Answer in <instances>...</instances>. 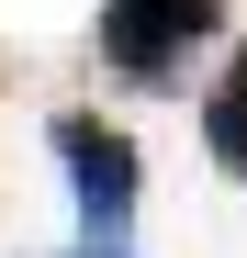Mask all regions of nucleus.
<instances>
[{"mask_svg": "<svg viewBox=\"0 0 247 258\" xmlns=\"http://www.w3.org/2000/svg\"><path fill=\"white\" fill-rule=\"evenodd\" d=\"M79 258H135V247H79Z\"/></svg>", "mask_w": 247, "mask_h": 258, "instance_id": "obj_4", "label": "nucleus"}, {"mask_svg": "<svg viewBox=\"0 0 247 258\" xmlns=\"http://www.w3.org/2000/svg\"><path fill=\"white\" fill-rule=\"evenodd\" d=\"M45 146H56V168H68V202H79V225H90V247H124V236H135V191H146L135 135L101 123V112H56Z\"/></svg>", "mask_w": 247, "mask_h": 258, "instance_id": "obj_1", "label": "nucleus"}, {"mask_svg": "<svg viewBox=\"0 0 247 258\" xmlns=\"http://www.w3.org/2000/svg\"><path fill=\"white\" fill-rule=\"evenodd\" d=\"M202 34H225V0H101V68L124 90H180Z\"/></svg>", "mask_w": 247, "mask_h": 258, "instance_id": "obj_2", "label": "nucleus"}, {"mask_svg": "<svg viewBox=\"0 0 247 258\" xmlns=\"http://www.w3.org/2000/svg\"><path fill=\"white\" fill-rule=\"evenodd\" d=\"M202 146H214L225 180H247V45L225 56V79L202 90Z\"/></svg>", "mask_w": 247, "mask_h": 258, "instance_id": "obj_3", "label": "nucleus"}]
</instances>
